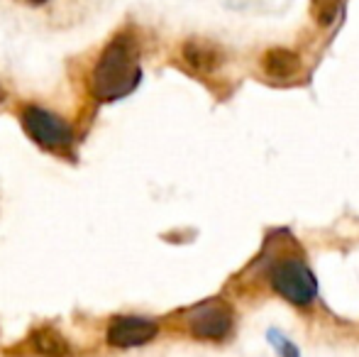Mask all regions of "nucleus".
I'll list each match as a JSON object with an SVG mask.
<instances>
[{"instance_id":"obj_5","label":"nucleus","mask_w":359,"mask_h":357,"mask_svg":"<svg viewBox=\"0 0 359 357\" xmlns=\"http://www.w3.org/2000/svg\"><path fill=\"white\" fill-rule=\"evenodd\" d=\"M156 333H159L156 321L144 318V316H118L108 325L105 340L113 348H137V345L154 340Z\"/></svg>"},{"instance_id":"obj_7","label":"nucleus","mask_w":359,"mask_h":357,"mask_svg":"<svg viewBox=\"0 0 359 357\" xmlns=\"http://www.w3.org/2000/svg\"><path fill=\"white\" fill-rule=\"evenodd\" d=\"M262 69L269 79L274 81H288V79L298 76L301 74V59L298 54H293L291 49H269V52L262 57Z\"/></svg>"},{"instance_id":"obj_10","label":"nucleus","mask_w":359,"mask_h":357,"mask_svg":"<svg viewBox=\"0 0 359 357\" xmlns=\"http://www.w3.org/2000/svg\"><path fill=\"white\" fill-rule=\"evenodd\" d=\"M266 340H269V343L274 345L276 353H279V357H301V350H298L296 345H293L291 340L286 338V335H281L276 328L266 330Z\"/></svg>"},{"instance_id":"obj_6","label":"nucleus","mask_w":359,"mask_h":357,"mask_svg":"<svg viewBox=\"0 0 359 357\" xmlns=\"http://www.w3.org/2000/svg\"><path fill=\"white\" fill-rule=\"evenodd\" d=\"M181 54H184L186 64L201 74H213L222 67V62H225L222 47L210 42V39H189V42L184 44V49H181Z\"/></svg>"},{"instance_id":"obj_9","label":"nucleus","mask_w":359,"mask_h":357,"mask_svg":"<svg viewBox=\"0 0 359 357\" xmlns=\"http://www.w3.org/2000/svg\"><path fill=\"white\" fill-rule=\"evenodd\" d=\"M342 10V0H311V15L320 27L335 22V18Z\"/></svg>"},{"instance_id":"obj_8","label":"nucleus","mask_w":359,"mask_h":357,"mask_svg":"<svg viewBox=\"0 0 359 357\" xmlns=\"http://www.w3.org/2000/svg\"><path fill=\"white\" fill-rule=\"evenodd\" d=\"M29 350L34 355L42 357H69L72 355V345L64 338V333H59L52 325H42L29 335Z\"/></svg>"},{"instance_id":"obj_11","label":"nucleus","mask_w":359,"mask_h":357,"mask_svg":"<svg viewBox=\"0 0 359 357\" xmlns=\"http://www.w3.org/2000/svg\"><path fill=\"white\" fill-rule=\"evenodd\" d=\"M29 5H42V3H47V0H27Z\"/></svg>"},{"instance_id":"obj_1","label":"nucleus","mask_w":359,"mask_h":357,"mask_svg":"<svg viewBox=\"0 0 359 357\" xmlns=\"http://www.w3.org/2000/svg\"><path fill=\"white\" fill-rule=\"evenodd\" d=\"M142 79L137 44L130 34H118L95 62L90 72V93L100 103L125 98Z\"/></svg>"},{"instance_id":"obj_4","label":"nucleus","mask_w":359,"mask_h":357,"mask_svg":"<svg viewBox=\"0 0 359 357\" xmlns=\"http://www.w3.org/2000/svg\"><path fill=\"white\" fill-rule=\"evenodd\" d=\"M235 314L232 306L222 299H208L203 304L194 306L186 316L189 333L198 340H222L230 335Z\"/></svg>"},{"instance_id":"obj_2","label":"nucleus","mask_w":359,"mask_h":357,"mask_svg":"<svg viewBox=\"0 0 359 357\" xmlns=\"http://www.w3.org/2000/svg\"><path fill=\"white\" fill-rule=\"evenodd\" d=\"M271 289L293 306H311L318 296V279L298 257H281L269 267Z\"/></svg>"},{"instance_id":"obj_3","label":"nucleus","mask_w":359,"mask_h":357,"mask_svg":"<svg viewBox=\"0 0 359 357\" xmlns=\"http://www.w3.org/2000/svg\"><path fill=\"white\" fill-rule=\"evenodd\" d=\"M20 120H22V128L27 130V135L39 147L52 149V152H69L72 149L74 130L59 115L39 108V105H27L20 113Z\"/></svg>"}]
</instances>
